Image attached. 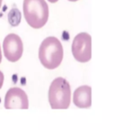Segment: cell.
I'll use <instances>...</instances> for the list:
<instances>
[{"mask_svg":"<svg viewBox=\"0 0 131 130\" xmlns=\"http://www.w3.org/2000/svg\"><path fill=\"white\" fill-rule=\"evenodd\" d=\"M3 83H4V74H3V72L0 71V89L2 88Z\"/></svg>","mask_w":131,"mask_h":130,"instance_id":"obj_8","label":"cell"},{"mask_svg":"<svg viewBox=\"0 0 131 130\" xmlns=\"http://www.w3.org/2000/svg\"><path fill=\"white\" fill-rule=\"evenodd\" d=\"M29 107L27 94L20 88H12L6 92L5 98V108L7 109L21 108L27 109Z\"/></svg>","mask_w":131,"mask_h":130,"instance_id":"obj_6","label":"cell"},{"mask_svg":"<svg viewBox=\"0 0 131 130\" xmlns=\"http://www.w3.org/2000/svg\"><path fill=\"white\" fill-rule=\"evenodd\" d=\"M24 15L31 27L40 29L49 18V6L45 0H24Z\"/></svg>","mask_w":131,"mask_h":130,"instance_id":"obj_2","label":"cell"},{"mask_svg":"<svg viewBox=\"0 0 131 130\" xmlns=\"http://www.w3.org/2000/svg\"><path fill=\"white\" fill-rule=\"evenodd\" d=\"M2 60V53H1V47H0V62Z\"/></svg>","mask_w":131,"mask_h":130,"instance_id":"obj_9","label":"cell"},{"mask_svg":"<svg viewBox=\"0 0 131 130\" xmlns=\"http://www.w3.org/2000/svg\"><path fill=\"white\" fill-rule=\"evenodd\" d=\"M68 1H71V2H75V1H77V0H68Z\"/></svg>","mask_w":131,"mask_h":130,"instance_id":"obj_12","label":"cell"},{"mask_svg":"<svg viewBox=\"0 0 131 130\" xmlns=\"http://www.w3.org/2000/svg\"><path fill=\"white\" fill-rule=\"evenodd\" d=\"M71 88L67 80L56 78L51 82L49 90V101L53 109H66L70 105Z\"/></svg>","mask_w":131,"mask_h":130,"instance_id":"obj_3","label":"cell"},{"mask_svg":"<svg viewBox=\"0 0 131 130\" xmlns=\"http://www.w3.org/2000/svg\"><path fill=\"white\" fill-rule=\"evenodd\" d=\"M48 1H49L50 3H56V2H58V0H48Z\"/></svg>","mask_w":131,"mask_h":130,"instance_id":"obj_10","label":"cell"},{"mask_svg":"<svg viewBox=\"0 0 131 130\" xmlns=\"http://www.w3.org/2000/svg\"><path fill=\"white\" fill-rule=\"evenodd\" d=\"M2 1L3 0H0V7H1V5H2Z\"/></svg>","mask_w":131,"mask_h":130,"instance_id":"obj_11","label":"cell"},{"mask_svg":"<svg viewBox=\"0 0 131 130\" xmlns=\"http://www.w3.org/2000/svg\"><path fill=\"white\" fill-rule=\"evenodd\" d=\"M63 47L58 38L49 36L43 40L39 49V59L49 70L58 68L63 60Z\"/></svg>","mask_w":131,"mask_h":130,"instance_id":"obj_1","label":"cell"},{"mask_svg":"<svg viewBox=\"0 0 131 130\" xmlns=\"http://www.w3.org/2000/svg\"><path fill=\"white\" fill-rule=\"evenodd\" d=\"M73 102L81 108H88L92 105V89L90 86L78 87L74 92Z\"/></svg>","mask_w":131,"mask_h":130,"instance_id":"obj_7","label":"cell"},{"mask_svg":"<svg viewBox=\"0 0 131 130\" xmlns=\"http://www.w3.org/2000/svg\"><path fill=\"white\" fill-rule=\"evenodd\" d=\"M3 50L5 56L9 62H17L22 57L24 51L22 39L15 33H9L3 42Z\"/></svg>","mask_w":131,"mask_h":130,"instance_id":"obj_5","label":"cell"},{"mask_svg":"<svg viewBox=\"0 0 131 130\" xmlns=\"http://www.w3.org/2000/svg\"><path fill=\"white\" fill-rule=\"evenodd\" d=\"M74 58L80 62H87L92 58V38L86 33H80L75 37L72 44Z\"/></svg>","mask_w":131,"mask_h":130,"instance_id":"obj_4","label":"cell"}]
</instances>
